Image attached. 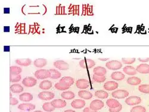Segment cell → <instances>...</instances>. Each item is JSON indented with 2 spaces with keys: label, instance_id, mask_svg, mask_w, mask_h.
<instances>
[{
  "label": "cell",
  "instance_id": "603a6c76",
  "mask_svg": "<svg viewBox=\"0 0 149 112\" xmlns=\"http://www.w3.org/2000/svg\"><path fill=\"white\" fill-rule=\"evenodd\" d=\"M16 63L21 66H29L31 64L32 61L29 59H17L15 61Z\"/></svg>",
  "mask_w": 149,
  "mask_h": 112
},
{
  "label": "cell",
  "instance_id": "ffe728a7",
  "mask_svg": "<svg viewBox=\"0 0 149 112\" xmlns=\"http://www.w3.org/2000/svg\"><path fill=\"white\" fill-rule=\"evenodd\" d=\"M93 72L94 75L97 76H105L107 73V71L105 68H103V67L98 66L94 69Z\"/></svg>",
  "mask_w": 149,
  "mask_h": 112
},
{
  "label": "cell",
  "instance_id": "3957f363",
  "mask_svg": "<svg viewBox=\"0 0 149 112\" xmlns=\"http://www.w3.org/2000/svg\"><path fill=\"white\" fill-rule=\"evenodd\" d=\"M79 65L83 69H90L96 65V63L91 59H85L79 62Z\"/></svg>",
  "mask_w": 149,
  "mask_h": 112
},
{
  "label": "cell",
  "instance_id": "d590c367",
  "mask_svg": "<svg viewBox=\"0 0 149 112\" xmlns=\"http://www.w3.org/2000/svg\"><path fill=\"white\" fill-rule=\"evenodd\" d=\"M139 90L144 94H149V85H141L139 87Z\"/></svg>",
  "mask_w": 149,
  "mask_h": 112
},
{
  "label": "cell",
  "instance_id": "9a60e30c",
  "mask_svg": "<svg viewBox=\"0 0 149 112\" xmlns=\"http://www.w3.org/2000/svg\"><path fill=\"white\" fill-rule=\"evenodd\" d=\"M137 71L140 73L147 74L149 73V64H141L137 67Z\"/></svg>",
  "mask_w": 149,
  "mask_h": 112
},
{
  "label": "cell",
  "instance_id": "836d02e7",
  "mask_svg": "<svg viewBox=\"0 0 149 112\" xmlns=\"http://www.w3.org/2000/svg\"><path fill=\"white\" fill-rule=\"evenodd\" d=\"M22 71L21 68L19 66H13L10 68V73L13 74H20Z\"/></svg>",
  "mask_w": 149,
  "mask_h": 112
},
{
  "label": "cell",
  "instance_id": "5bb4252c",
  "mask_svg": "<svg viewBox=\"0 0 149 112\" xmlns=\"http://www.w3.org/2000/svg\"><path fill=\"white\" fill-rule=\"evenodd\" d=\"M106 90L107 91H113L118 88V84L114 81H109L106 82L103 86Z\"/></svg>",
  "mask_w": 149,
  "mask_h": 112
},
{
  "label": "cell",
  "instance_id": "f1b7e54d",
  "mask_svg": "<svg viewBox=\"0 0 149 112\" xmlns=\"http://www.w3.org/2000/svg\"><path fill=\"white\" fill-rule=\"evenodd\" d=\"M75 96V94L72 91H66L61 94V97L65 100H72Z\"/></svg>",
  "mask_w": 149,
  "mask_h": 112
},
{
  "label": "cell",
  "instance_id": "6da1fadb",
  "mask_svg": "<svg viewBox=\"0 0 149 112\" xmlns=\"http://www.w3.org/2000/svg\"><path fill=\"white\" fill-rule=\"evenodd\" d=\"M34 75L38 80H44L48 77H50L51 73L49 70L41 69L37 71L34 73Z\"/></svg>",
  "mask_w": 149,
  "mask_h": 112
},
{
  "label": "cell",
  "instance_id": "d6986e66",
  "mask_svg": "<svg viewBox=\"0 0 149 112\" xmlns=\"http://www.w3.org/2000/svg\"><path fill=\"white\" fill-rule=\"evenodd\" d=\"M19 99L21 102H29L30 101L32 100L33 95L29 93H22L19 95Z\"/></svg>",
  "mask_w": 149,
  "mask_h": 112
},
{
  "label": "cell",
  "instance_id": "f907efd6",
  "mask_svg": "<svg viewBox=\"0 0 149 112\" xmlns=\"http://www.w3.org/2000/svg\"><path fill=\"white\" fill-rule=\"evenodd\" d=\"M20 112H25V111H20Z\"/></svg>",
  "mask_w": 149,
  "mask_h": 112
},
{
  "label": "cell",
  "instance_id": "e0dca14e",
  "mask_svg": "<svg viewBox=\"0 0 149 112\" xmlns=\"http://www.w3.org/2000/svg\"><path fill=\"white\" fill-rule=\"evenodd\" d=\"M10 91L13 93L18 94L24 91V88L19 84H15L10 86Z\"/></svg>",
  "mask_w": 149,
  "mask_h": 112
},
{
  "label": "cell",
  "instance_id": "484cf974",
  "mask_svg": "<svg viewBox=\"0 0 149 112\" xmlns=\"http://www.w3.org/2000/svg\"><path fill=\"white\" fill-rule=\"evenodd\" d=\"M111 78L115 81H122L125 78V75L121 72H114L112 73Z\"/></svg>",
  "mask_w": 149,
  "mask_h": 112
},
{
  "label": "cell",
  "instance_id": "816d5d0a",
  "mask_svg": "<svg viewBox=\"0 0 149 112\" xmlns=\"http://www.w3.org/2000/svg\"><path fill=\"white\" fill-rule=\"evenodd\" d=\"M10 112H12V111H10Z\"/></svg>",
  "mask_w": 149,
  "mask_h": 112
},
{
  "label": "cell",
  "instance_id": "ab89813d",
  "mask_svg": "<svg viewBox=\"0 0 149 112\" xmlns=\"http://www.w3.org/2000/svg\"><path fill=\"white\" fill-rule=\"evenodd\" d=\"M122 108V106L121 105L119 107H116V108H113V109H109V112H119Z\"/></svg>",
  "mask_w": 149,
  "mask_h": 112
},
{
  "label": "cell",
  "instance_id": "9c48e42d",
  "mask_svg": "<svg viewBox=\"0 0 149 112\" xmlns=\"http://www.w3.org/2000/svg\"><path fill=\"white\" fill-rule=\"evenodd\" d=\"M54 94L51 91H43L38 94V98L42 100L49 101L54 98Z\"/></svg>",
  "mask_w": 149,
  "mask_h": 112
},
{
  "label": "cell",
  "instance_id": "f546056e",
  "mask_svg": "<svg viewBox=\"0 0 149 112\" xmlns=\"http://www.w3.org/2000/svg\"><path fill=\"white\" fill-rule=\"evenodd\" d=\"M95 96L99 98L105 99V98H106L108 97L109 94L105 91L98 90L95 93Z\"/></svg>",
  "mask_w": 149,
  "mask_h": 112
},
{
  "label": "cell",
  "instance_id": "e575fe53",
  "mask_svg": "<svg viewBox=\"0 0 149 112\" xmlns=\"http://www.w3.org/2000/svg\"><path fill=\"white\" fill-rule=\"evenodd\" d=\"M93 80L95 82H98V83H101V82H105L106 80L105 76H97L96 75H93Z\"/></svg>",
  "mask_w": 149,
  "mask_h": 112
},
{
  "label": "cell",
  "instance_id": "1f68e13d",
  "mask_svg": "<svg viewBox=\"0 0 149 112\" xmlns=\"http://www.w3.org/2000/svg\"><path fill=\"white\" fill-rule=\"evenodd\" d=\"M42 109L44 111L47 112L53 111L55 108H54L51 103H45L42 105Z\"/></svg>",
  "mask_w": 149,
  "mask_h": 112
},
{
  "label": "cell",
  "instance_id": "277c9868",
  "mask_svg": "<svg viewBox=\"0 0 149 112\" xmlns=\"http://www.w3.org/2000/svg\"><path fill=\"white\" fill-rule=\"evenodd\" d=\"M53 64L57 69L62 71H67L69 69V64L63 60H57L54 62Z\"/></svg>",
  "mask_w": 149,
  "mask_h": 112
},
{
  "label": "cell",
  "instance_id": "74e56055",
  "mask_svg": "<svg viewBox=\"0 0 149 112\" xmlns=\"http://www.w3.org/2000/svg\"><path fill=\"white\" fill-rule=\"evenodd\" d=\"M122 62L125 64H131L135 62V58H122Z\"/></svg>",
  "mask_w": 149,
  "mask_h": 112
},
{
  "label": "cell",
  "instance_id": "ac0fdd59",
  "mask_svg": "<svg viewBox=\"0 0 149 112\" xmlns=\"http://www.w3.org/2000/svg\"><path fill=\"white\" fill-rule=\"evenodd\" d=\"M55 88L57 89H58V90L64 91V90H66V89H68L69 88L70 86H69V85L67 84H66L65 82L60 80L59 82L55 84Z\"/></svg>",
  "mask_w": 149,
  "mask_h": 112
},
{
  "label": "cell",
  "instance_id": "8fae6325",
  "mask_svg": "<svg viewBox=\"0 0 149 112\" xmlns=\"http://www.w3.org/2000/svg\"><path fill=\"white\" fill-rule=\"evenodd\" d=\"M89 82L85 79H80L76 82V86L79 89H86L89 86Z\"/></svg>",
  "mask_w": 149,
  "mask_h": 112
},
{
  "label": "cell",
  "instance_id": "60d3db41",
  "mask_svg": "<svg viewBox=\"0 0 149 112\" xmlns=\"http://www.w3.org/2000/svg\"><path fill=\"white\" fill-rule=\"evenodd\" d=\"M83 112H97V111L93 110L92 109H90V107H86L84 109Z\"/></svg>",
  "mask_w": 149,
  "mask_h": 112
},
{
  "label": "cell",
  "instance_id": "d4e9b609",
  "mask_svg": "<svg viewBox=\"0 0 149 112\" xmlns=\"http://www.w3.org/2000/svg\"><path fill=\"white\" fill-rule=\"evenodd\" d=\"M47 64V61L46 59H38L35 60L33 62V64L37 68H43V67L45 66Z\"/></svg>",
  "mask_w": 149,
  "mask_h": 112
},
{
  "label": "cell",
  "instance_id": "83f0119b",
  "mask_svg": "<svg viewBox=\"0 0 149 112\" xmlns=\"http://www.w3.org/2000/svg\"><path fill=\"white\" fill-rule=\"evenodd\" d=\"M49 71L51 73L50 78H51V79L57 80L61 77V73L59 72V71H57L56 69H50Z\"/></svg>",
  "mask_w": 149,
  "mask_h": 112
},
{
  "label": "cell",
  "instance_id": "7402d4cb",
  "mask_svg": "<svg viewBox=\"0 0 149 112\" xmlns=\"http://www.w3.org/2000/svg\"><path fill=\"white\" fill-rule=\"evenodd\" d=\"M123 71L125 73V74H127L128 75H131V76L136 75L137 72L136 69H135V68H134L133 66H125L123 68Z\"/></svg>",
  "mask_w": 149,
  "mask_h": 112
},
{
  "label": "cell",
  "instance_id": "681fc988",
  "mask_svg": "<svg viewBox=\"0 0 149 112\" xmlns=\"http://www.w3.org/2000/svg\"><path fill=\"white\" fill-rule=\"evenodd\" d=\"M11 97V93H10V98Z\"/></svg>",
  "mask_w": 149,
  "mask_h": 112
},
{
  "label": "cell",
  "instance_id": "7c38bea8",
  "mask_svg": "<svg viewBox=\"0 0 149 112\" xmlns=\"http://www.w3.org/2000/svg\"><path fill=\"white\" fill-rule=\"evenodd\" d=\"M54 108H63L66 106V102L62 99H55L51 102Z\"/></svg>",
  "mask_w": 149,
  "mask_h": 112
},
{
  "label": "cell",
  "instance_id": "ba28073f",
  "mask_svg": "<svg viewBox=\"0 0 149 112\" xmlns=\"http://www.w3.org/2000/svg\"><path fill=\"white\" fill-rule=\"evenodd\" d=\"M22 84L26 87H32L37 85V81L33 77H26L23 80Z\"/></svg>",
  "mask_w": 149,
  "mask_h": 112
},
{
  "label": "cell",
  "instance_id": "4dcf8cb0",
  "mask_svg": "<svg viewBox=\"0 0 149 112\" xmlns=\"http://www.w3.org/2000/svg\"><path fill=\"white\" fill-rule=\"evenodd\" d=\"M21 80V75L20 74H10V81L11 82H18Z\"/></svg>",
  "mask_w": 149,
  "mask_h": 112
},
{
  "label": "cell",
  "instance_id": "4fadbf2b",
  "mask_svg": "<svg viewBox=\"0 0 149 112\" xmlns=\"http://www.w3.org/2000/svg\"><path fill=\"white\" fill-rule=\"evenodd\" d=\"M71 106L74 109H82L85 106V101L81 99H76L73 100L71 103Z\"/></svg>",
  "mask_w": 149,
  "mask_h": 112
},
{
  "label": "cell",
  "instance_id": "f35d334b",
  "mask_svg": "<svg viewBox=\"0 0 149 112\" xmlns=\"http://www.w3.org/2000/svg\"><path fill=\"white\" fill-rule=\"evenodd\" d=\"M18 100L13 97H11L10 98V104L12 105V106H15L17 104H18Z\"/></svg>",
  "mask_w": 149,
  "mask_h": 112
},
{
  "label": "cell",
  "instance_id": "8992f818",
  "mask_svg": "<svg viewBox=\"0 0 149 112\" xmlns=\"http://www.w3.org/2000/svg\"><path fill=\"white\" fill-rule=\"evenodd\" d=\"M141 102V98L138 96H131L125 100L126 104L129 106H134L139 104Z\"/></svg>",
  "mask_w": 149,
  "mask_h": 112
},
{
  "label": "cell",
  "instance_id": "c3c4849f",
  "mask_svg": "<svg viewBox=\"0 0 149 112\" xmlns=\"http://www.w3.org/2000/svg\"><path fill=\"white\" fill-rule=\"evenodd\" d=\"M34 112H42V111H40V110H37V111H35Z\"/></svg>",
  "mask_w": 149,
  "mask_h": 112
},
{
  "label": "cell",
  "instance_id": "ee69618b",
  "mask_svg": "<svg viewBox=\"0 0 149 112\" xmlns=\"http://www.w3.org/2000/svg\"><path fill=\"white\" fill-rule=\"evenodd\" d=\"M10 26H4V32H10Z\"/></svg>",
  "mask_w": 149,
  "mask_h": 112
},
{
  "label": "cell",
  "instance_id": "52a82bcc",
  "mask_svg": "<svg viewBox=\"0 0 149 112\" xmlns=\"http://www.w3.org/2000/svg\"><path fill=\"white\" fill-rule=\"evenodd\" d=\"M112 95L114 98L122 99L127 97L129 95V93L127 91L124 90V89H119V90H117L113 92Z\"/></svg>",
  "mask_w": 149,
  "mask_h": 112
},
{
  "label": "cell",
  "instance_id": "7dc6e473",
  "mask_svg": "<svg viewBox=\"0 0 149 112\" xmlns=\"http://www.w3.org/2000/svg\"><path fill=\"white\" fill-rule=\"evenodd\" d=\"M64 112H76V111L72 110H65Z\"/></svg>",
  "mask_w": 149,
  "mask_h": 112
},
{
  "label": "cell",
  "instance_id": "7bdbcfd3",
  "mask_svg": "<svg viewBox=\"0 0 149 112\" xmlns=\"http://www.w3.org/2000/svg\"><path fill=\"white\" fill-rule=\"evenodd\" d=\"M4 13L9 14L10 13V8H4Z\"/></svg>",
  "mask_w": 149,
  "mask_h": 112
},
{
  "label": "cell",
  "instance_id": "7a4b0ae2",
  "mask_svg": "<svg viewBox=\"0 0 149 112\" xmlns=\"http://www.w3.org/2000/svg\"><path fill=\"white\" fill-rule=\"evenodd\" d=\"M106 66L107 69L110 70H113V71L119 70L122 67V64L121 62L118 60L109 61L106 64Z\"/></svg>",
  "mask_w": 149,
  "mask_h": 112
},
{
  "label": "cell",
  "instance_id": "5b68a950",
  "mask_svg": "<svg viewBox=\"0 0 149 112\" xmlns=\"http://www.w3.org/2000/svg\"><path fill=\"white\" fill-rule=\"evenodd\" d=\"M104 107V103L100 100H94L91 103L89 107L94 111H97Z\"/></svg>",
  "mask_w": 149,
  "mask_h": 112
},
{
  "label": "cell",
  "instance_id": "2e32d148",
  "mask_svg": "<svg viewBox=\"0 0 149 112\" xmlns=\"http://www.w3.org/2000/svg\"><path fill=\"white\" fill-rule=\"evenodd\" d=\"M106 104L108 107H109L111 109L118 107L121 105L118 100L113 98L108 99L106 102Z\"/></svg>",
  "mask_w": 149,
  "mask_h": 112
},
{
  "label": "cell",
  "instance_id": "bcb514c9",
  "mask_svg": "<svg viewBox=\"0 0 149 112\" xmlns=\"http://www.w3.org/2000/svg\"><path fill=\"white\" fill-rule=\"evenodd\" d=\"M109 58H105V59H102V58H98V60L100 61H101V62H105V61H107V60H109Z\"/></svg>",
  "mask_w": 149,
  "mask_h": 112
},
{
  "label": "cell",
  "instance_id": "44dd1931",
  "mask_svg": "<svg viewBox=\"0 0 149 112\" xmlns=\"http://www.w3.org/2000/svg\"><path fill=\"white\" fill-rule=\"evenodd\" d=\"M78 95L80 98H82L85 100H90L93 97L92 93L85 90H81L78 92Z\"/></svg>",
  "mask_w": 149,
  "mask_h": 112
},
{
  "label": "cell",
  "instance_id": "4316f807",
  "mask_svg": "<svg viewBox=\"0 0 149 112\" xmlns=\"http://www.w3.org/2000/svg\"><path fill=\"white\" fill-rule=\"evenodd\" d=\"M39 87L43 90H47L52 87V83L49 80H44L40 83Z\"/></svg>",
  "mask_w": 149,
  "mask_h": 112
},
{
  "label": "cell",
  "instance_id": "cb8c5ba5",
  "mask_svg": "<svg viewBox=\"0 0 149 112\" xmlns=\"http://www.w3.org/2000/svg\"><path fill=\"white\" fill-rule=\"evenodd\" d=\"M141 82V79L138 77H130L127 79V83L131 85H138Z\"/></svg>",
  "mask_w": 149,
  "mask_h": 112
},
{
  "label": "cell",
  "instance_id": "30bf717a",
  "mask_svg": "<svg viewBox=\"0 0 149 112\" xmlns=\"http://www.w3.org/2000/svg\"><path fill=\"white\" fill-rule=\"evenodd\" d=\"M36 108L35 106L32 103H22L19 105L18 109L25 111H32Z\"/></svg>",
  "mask_w": 149,
  "mask_h": 112
},
{
  "label": "cell",
  "instance_id": "f6af8a7d",
  "mask_svg": "<svg viewBox=\"0 0 149 112\" xmlns=\"http://www.w3.org/2000/svg\"><path fill=\"white\" fill-rule=\"evenodd\" d=\"M10 46H4V52H9L10 51Z\"/></svg>",
  "mask_w": 149,
  "mask_h": 112
},
{
  "label": "cell",
  "instance_id": "d6a6232c",
  "mask_svg": "<svg viewBox=\"0 0 149 112\" xmlns=\"http://www.w3.org/2000/svg\"><path fill=\"white\" fill-rule=\"evenodd\" d=\"M60 81H63L65 82L66 84L69 85V86H72L74 84V79L72 77L69 76H64L63 77Z\"/></svg>",
  "mask_w": 149,
  "mask_h": 112
},
{
  "label": "cell",
  "instance_id": "b9f144b4",
  "mask_svg": "<svg viewBox=\"0 0 149 112\" xmlns=\"http://www.w3.org/2000/svg\"><path fill=\"white\" fill-rule=\"evenodd\" d=\"M139 60L141 62H149V58H147V59H141V58H139Z\"/></svg>",
  "mask_w": 149,
  "mask_h": 112
},
{
  "label": "cell",
  "instance_id": "8d00e7d4",
  "mask_svg": "<svg viewBox=\"0 0 149 112\" xmlns=\"http://www.w3.org/2000/svg\"><path fill=\"white\" fill-rule=\"evenodd\" d=\"M131 112H146V109L142 106H137L132 107L131 110Z\"/></svg>",
  "mask_w": 149,
  "mask_h": 112
}]
</instances>
